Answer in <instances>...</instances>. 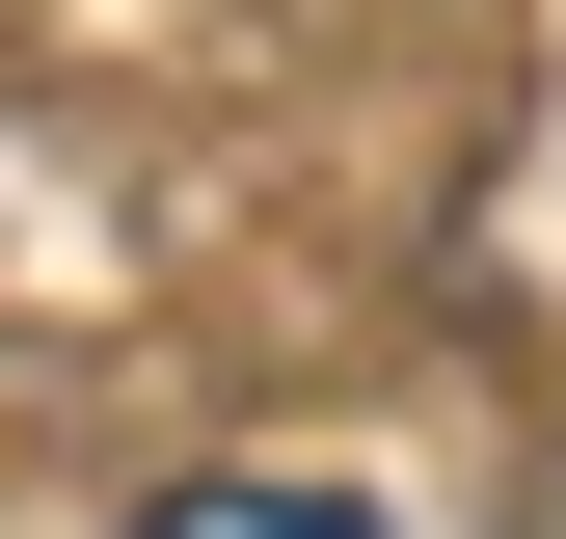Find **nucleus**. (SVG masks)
I'll list each match as a JSON object with an SVG mask.
<instances>
[{
	"instance_id": "nucleus-1",
	"label": "nucleus",
	"mask_w": 566,
	"mask_h": 539,
	"mask_svg": "<svg viewBox=\"0 0 566 539\" xmlns=\"http://www.w3.org/2000/svg\"><path fill=\"white\" fill-rule=\"evenodd\" d=\"M135 539H378V512H350V486H270V458H217V486H163Z\"/></svg>"
}]
</instances>
